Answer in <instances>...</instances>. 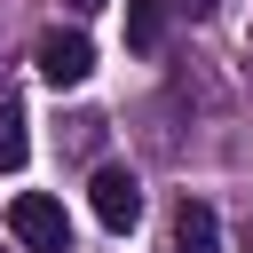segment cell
Masks as SVG:
<instances>
[{"mask_svg": "<svg viewBox=\"0 0 253 253\" xmlns=\"http://www.w3.org/2000/svg\"><path fill=\"white\" fill-rule=\"evenodd\" d=\"M87 206H95V221H103V229H134V221H142V182H134L126 166H95Z\"/></svg>", "mask_w": 253, "mask_h": 253, "instance_id": "cell-3", "label": "cell"}, {"mask_svg": "<svg viewBox=\"0 0 253 253\" xmlns=\"http://www.w3.org/2000/svg\"><path fill=\"white\" fill-rule=\"evenodd\" d=\"M8 237H16L24 253H71V213H63V198L16 190V198H8Z\"/></svg>", "mask_w": 253, "mask_h": 253, "instance_id": "cell-1", "label": "cell"}, {"mask_svg": "<svg viewBox=\"0 0 253 253\" xmlns=\"http://www.w3.org/2000/svg\"><path fill=\"white\" fill-rule=\"evenodd\" d=\"M32 158V134H24V111L16 103H0V174H16Z\"/></svg>", "mask_w": 253, "mask_h": 253, "instance_id": "cell-6", "label": "cell"}, {"mask_svg": "<svg viewBox=\"0 0 253 253\" xmlns=\"http://www.w3.org/2000/svg\"><path fill=\"white\" fill-rule=\"evenodd\" d=\"M174 253H221V221H213L206 198H182V213H174Z\"/></svg>", "mask_w": 253, "mask_h": 253, "instance_id": "cell-4", "label": "cell"}, {"mask_svg": "<svg viewBox=\"0 0 253 253\" xmlns=\"http://www.w3.org/2000/svg\"><path fill=\"white\" fill-rule=\"evenodd\" d=\"M32 63H40V79L47 87H79L87 71H95V47H87V32H40V47H32Z\"/></svg>", "mask_w": 253, "mask_h": 253, "instance_id": "cell-2", "label": "cell"}, {"mask_svg": "<svg viewBox=\"0 0 253 253\" xmlns=\"http://www.w3.org/2000/svg\"><path fill=\"white\" fill-rule=\"evenodd\" d=\"M166 16H213V0H158Z\"/></svg>", "mask_w": 253, "mask_h": 253, "instance_id": "cell-7", "label": "cell"}, {"mask_svg": "<svg viewBox=\"0 0 253 253\" xmlns=\"http://www.w3.org/2000/svg\"><path fill=\"white\" fill-rule=\"evenodd\" d=\"M158 40H166V8H158V0H126V47L150 55Z\"/></svg>", "mask_w": 253, "mask_h": 253, "instance_id": "cell-5", "label": "cell"}, {"mask_svg": "<svg viewBox=\"0 0 253 253\" xmlns=\"http://www.w3.org/2000/svg\"><path fill=\"white\" fill-rule=\"evenodd\" d=\"M71 8H79V16H87V8H103V0H71Z\"/></svg>", "mask_w": 253, "mask_h": 253, "instance_id": "cell-8", "label": "cell"}]
</instances>
